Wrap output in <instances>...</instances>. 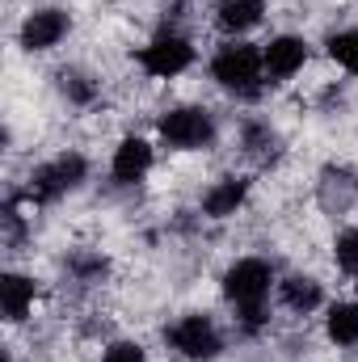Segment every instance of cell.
Returning <instances> with one entry per match:
<instances>
[{
	"mask_svg": "<svg viewBox=\"0 0 358 362\" xmlns=\"http://www.w3.org/2000/svg\"><path fill=\"white\" fill-rule=\"evenodd\" d=\"M59 93H64L72 105H93L97 93H101V85L93 81L85 68H64V72H59Z\"/></svg>",
	"mask_w": 358,
	"mask_h": 362,
	"instance_id": "obj_17",
	"label": "cell"
},
{
	"mask_svg": "<svg viewBox=\"0 0 358 362\" xmlns=\"http://www.w3.org/2000/svg\"><path fill=\"white\" fill-rule=\"evenodd\" d=\"M135 64H139L152 81H173L181 72H190V64H194V42H190L181 30H161V34H152V38L135 51Z\"/></svg>",
	"mask_w": 358,
	"mask_h": 362,
	"instance_id": "obj_5",
	"label": "cell"
},
{
	"mask_svg": "<svg viewBox=\"0 0 358 362\" xmlns=\"http://www.w3.org/2000/svg\"><path fill=\"white\" fill-rule=\"evenodd\" d=\"M211 81L224 93L241 97V101H258L270 85L262 47H253V42H245V38H228V42L211 55Z\"/></svg>",
	"mask_w": 358,
	"mask_h": 362,
	"instance_id": "obj_2",
	"label": "cell"
},
{
	"mask_svg": "<svg viewBox=\"0 0 358 362\" xmlns=\"http://www.w3.org/2000/svg\"><path fill=\"white\" fill-rule=\"evenodd\" d=\"M85 177H89V160H85L81 152H59L55 160H47V165H38V169L30 173L25 194H30L34 202H59V198H68L72 189H81Z\"/></svg>",
	"mask_w": 358,
	"mask_h": 362,
	"instance_id": "obj_6",
	"label": "cell"
},
{
	"mask_svg": "<svg viewBox=\"0 0 358 362\" xmlns=\"http://www.w3.org/2000/svg\"><path fill=\"white\" fill-rule=\"evenodd\" d=\"M101 362H148V354L139 341H114V346H105Z\"/></svg>",
	"mask_w": 358,
	"mask_h": 362,
	"instance_id": "obj_19",
	"label": "cell"
},
{
	"mask_svg": "<svg viewBox=\"0 0 358 362\" xmlns=\"http://www.w3.org/2000/svg\"><path fill=\"white\" fill-rule=\"evenodd\" d=\"M325 55L342 68V72H350L358 76V25H346V30H333L329 38H325Z\"/></svg>",
	"mask_w": 358,
	"mask_h": 362,
	"instance_id": "obj_15",
	"label": "cell"
},
{
	"mask_svg": "<svg viewBox=\"0 0 358 362\" xmlns=\"http://www.w3.org/2000/svg\"><path fill=\"white\" fill-rule=\"evenodd\" d=\"M266 17V0H219L215 4V25L228 38H245L249 30H258Z\"/></svg>",
	"mask_w": 358,
	"mask_h": 362,
	"instance_id": "obj_11",
	"label": "cell"
},
{
	"mask_svg": "<svg viewBox=\"0 0 358 362\" xmlns=\"http://www.w3.org/2000/svg\"><path fill=\"white\" fill-rule=\"evenodd\" d=\"M278 286L274 278V266L266 257H236L228 270H224V299L232 303L236 312V325L245 333H258L266 329V303H270V291Z\"/></svg>",
	"mask_w": 358,
	"mask_h": 362,
	"instance_id": "obj_1",
	"label": "cell"
},
{
	"mask_svg": "<svg viewBox=\"0 0 358 362\" xmlns=\"http://www.w3.org/2000/svg\"><path fill=\"white\" fill-rule=\"evenodd\" d=\"M152 165H156V148L144 135H127L114 148V156H110V177L118 181V185H139L152 173Z\"/></svg>",
	"mask_w": 358,
	"mask_h": 362,
	"instance_id": "obj_9",
	"label": "cell"
},
{
	"mask_svg": "<svg viewBox=\"0 0 358 362\" xmlns=\"http://www.w3.org/2000/svg\"><path fill=\"white\" fill-rule=\"evenodd\" d=\"M34 308V278L25 274H4L0 278V312L8 325H21Z\"/></svg>",
	"mask_w": 358,
	"mask_h": 362,
	"instance_id": "obj_13",
	"label": "cell"
},
{
	"mask_svg": "<svg viewBox=\"0 0 358 362\" xmlns=\"http://www.w3.org/2000/svg\"><path fill=\"white\" fill-rule=\"evenodd\" d=\"M241 148L249 156H258V160H270V156H278V131L270 122H262V118H249L241 127Z\"/></svg>",
	"mask_w": 358,
	"mask_h": 362,
	"instance_id": "obj_16",
	"label": "cell"
},
{
	"mask_svg": "<svg viewBox=\"0 0 358 362\" xmlns=\"http://www.w3.org/2000/svg\"><path fill=\"white\" fill-rule=\"evenodd\" d=\"M325 337L342 350H354L358 346V299H342V303H329V316H325Z\"/></svg>",
	"mask_w": 358,
	"mask_h": 362,
	"instance_id": "obj_14",
	"label": "cell"
},
{
	"mask_svg": "<svg viewBox=\"0 0 358 362\" xmlns=\"http://www.w3.org/2000/svg\"><path fill=\"white\" fill-rule=\"evenodd\" d=\"M262 55H266V81L270 85H287V81H295L304 72L312 47L299 34H274L266 47H262Z\"/></svg>",
	"mask_w": 358,
	"mask_h": 362,
	"instance_id": "obj_8",
	"label": "cell"
},
{
	"mask_svg": "<svg viewBox=\"0 0 358 362\" xmlns=\"http://www.w3.org/2000/svg\"><path fill=\"white\" fill-rule=\"evenodd\" d=\"M245 198H249V177L228 173V177L211 181V189L202 194V215L207 219H232L245 206Z\"/></svg>",
	"mask_w": 358,
	"mask_h": 362,
	"instance_id": "obj_10",
	"label": "cell"
},
{
	"mask_svg": "<svg viewBox=\"0 0 358 362\" xmlns=\"http://www.w3.org/2000/svg\"><path fill=\"white\" fill-rule=\"evenodd\" d=\"M333 262H337V270L358 278V228H346V232H337V240H333Z\"/></svg>",
	"mask_w": 358,
	"mask_h": 362,
	"instance_id": "obj_18",
	"label": "cell"
},
{
	"mask_svg": "<svg viewBox=\"0 0 358 362\" xmlns=\"http://www.w3.org/2000/svg\"><path fill=\"white\" fill-rule=\"evenodd\" d=\"M278 299H282V308H291L295 316H312V312L325 303V291H321V282H316L312 274H287V278L278 282Z\"/></svg>",
	"mask_w": 358,
	"mask_h": 362,
	"instance_id": "obj_12",
	"label": "cell"
},
{
	"mask_svg": "<svg viewBox=\"0 0 358 362\" xmlns=\"http://www.w3.org/2000/svg\"><path fill=\"white\" fill-rule=\"evenodd\" d=\"M68 30H72V17H68V8H55V4H47V8H34V13L21 21V30H17V42H21L30 55H38V51H51V47H59V42L68 38Z\"/></svg>",
	"mask_w": 358,
	"mask_h": 362,
	"instance_id": "obj_7",
	"label": "cell"
},
{
	"mask_svg": "<svg viewBox=\"0 0 358 362\" xmlns=\"http://www.w3.org/2000/svg\"><path fill=\"white\" fill-rule=\"evenodd\" d=\"M156 135L169 152H202L215 144V114L207 105H173L156 118Z\"/></svg>",
	"mask_w": 358,
	"mask_h": 362,
	"instance_id": "obj_3",
	"label": "cell"
},
{
	"mask_svg": "<svg viewBox=\"0 0 358 362\" xmlns=\"http://www.w3.org/2000/svg\"><path fill=\"white\" fill-rule=\"evenodd\" d=\"M165 341L173 346V354L185 362H215L224 354V333L207 312H185L165 329Z\"/></svg>",
	"mask_w": 358,
	"mask_h": 362,
	"instance_id": "obj_4",
	"label": "cell"
}]
</instances>
